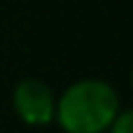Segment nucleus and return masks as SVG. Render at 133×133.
<instances>
[{
  "mask_svg": "<svg viewBox=\"0 0 133 133\" xmlns=\"http://www.w3.org/2000/svg\"><path fill=\"white\" fill-rule=\"evenodd\" d=\"M120 113L115 87L105 79L87 77L69 84L56 100L54 118L66 133H102Z\"/></svg>",
  "mask_w": 133,
  "mask_h": 133,
  "instance_id": "obj_1",
  "label": "nucleus"
},
{
  "mask_svg": "<svg viewBox=\"0 0 133 133\" xmlns=\"http://www.w3.org/2000/svg\"><path fill=\"white\" fill-rule=\"evenodd\" d=\"M13 108L21 115V120L31 125H46L54 120L56 113V100L51 95L49 84L41 79H21L13 90Z\"/></svg>",
  "mask_w": 133,
  "mask_h": 133,
  "instance_id": "obj_2",
  "label": "nucleus"
},
{
  "mask_svg": "<svg viewBox=\"0 0 133 133\" xmlns=\"http://www.w3.org/2000/svg\"><path fill=\"white\" fill-rule=\"evenodd\" d=\"M108 131L110 133H133V108L131 110H120Z\"/></svg>",
  "mask_w": 133,
  "mask_h": 133,
  "instance_id": "obj_3",
  "label": "nucleus"
},
{
  "mask_svg": "<svg viewBox=\"0 0 133 133\" xmlns=\"http://www.w3.org/2000/svg\"><path fill=\"white\" fill-rule=\"evenodd\" d=\"M131 79H133V77H131Z\"/></svg>",
  "mask_w": 133,
  "mask_h": 133,
  "instance_id": "obj_4",
  "label": "nucleus"
}]
</instances>
